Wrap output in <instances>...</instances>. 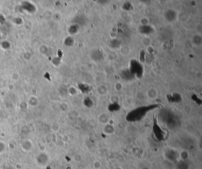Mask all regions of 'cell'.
Listing matches in <instances>:
<instances>
[{
  "label": "cell",
  "mask_w": 202,
  "mask_h": 169,
  "mask_svg": "<svg viewBox=\"0 0 202 169\" xmlns=\"http://www.w3.org/2000/svg\"><path fill=\"white\" fill-rule=\"evenodd\" d=\"M102 166L101 162L99 160H96L93 162V167L94 169H100Z\"/></svg>",
  "instance_id": "obj_4"
},
{
  "label": "cell",
  "mask_w": 202,
  "mask_h": 169,
  "mask_svg": "<svg viewBox=\"0 0 202 169\" xmlns=\"http://www.w3.org/2000/svg\"><path fill=\"white\" fill-rule=\"evenodd\" d=\"M114 169H123V168L121 167H115Z\"/></svg>",
  "instance_id": "obj_5"
},
{
  "label": "cell",
  "mask_w": 202,
  "mask_h": 169,
  "mask_svg": "<svg viewBox=\"0 0 202 169\" xmlns=\"http://www.w3.org/2000/svg\"><path fill=\"white\" fill-rule=\"evenodd\" d=\"M142 68L140 65L135 61H132L130 63V71L132 74L141 75L142 73Z\"/></svg>",
  "instance_id": "obj_2"
},
{
  "label": "cell",
  "mask_w": 202,
  "mask_h": 169,
  "mask_svg": "<svg viewBox=\"0 0 202 169\" xmlns=\"http://www.w3.org/2000/svg\"><path fill=\"white\" fill-rule=\"evenodd\" d=\"M152 108V106H149V107H141V108H138L136 109L135 110L132 111L128 117H130L132 118L135 119L136 120L140 119L143 116L146 114L147 111Z\"/></svg>",
  "instance_id": "obj_1"
},
{
  "label": "cell",
  "mask_w": 202,
  "mask_h": 169,
  "mask_svg": "<svg viewBox=\"0 0 202 169\" xmlns=\"http://www.w3.org/2000/svg\"><path fill=\"white\" fill-rule=\"evenodd\" d=\"M180 157L183 161L187 160L189 157V152L187 150H183L180 154Z\"/></svg>",
  "instance_id": "obj_3"
}]
</instances>
